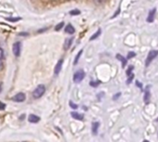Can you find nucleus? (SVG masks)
<instances>
[{
    "label": "nucleus",
    "instance_id": "obj_30",
    "mask_svg": "<svg viewBox=\"0 0 158 142\" xmlns=\"http://www.w3.org/2000/svg\"><path fill=\"white\" fill-rule=\"evenodd\" d=\"M143 142H149V141H148V140H144Z\"/></svg>",
    "mask_w": 158,
    "mask_h": 142
},
{
    "label": "nucleus",
    "instance_id": "obj_23",
    "mask_svg": "<svg viewBox=\"0 0 158 142\" xmlns=\"http://www.w3.org/2000/svg\"><path fill=\"white\" fill-rule=\"evenodd\" d=\"M70 106L72 107L73 109H77V108H78V106L76 105V104H74L73 101H70Z\"/></svg>",
    "mask_w": 158,
    "mask_h": 142
},
{
    "label": "nucleus",
    "instance_id": "obj_24",
    "mask_svg": "<svg viewBox=\"0 0 158 142\" xmlns=\"http://www.w3.org/2000/svg\"><path fill=\"white\" fill-rule=\"evenodd\" d=\"M4 69V62H3V61L1 59H0V72Z\"/></svg>",
    "mask_w": 158,
    "mask_h": 142
},
{
    "label": "nucleus",
    "instance_id": "obj_12",
    "mask_svg": "<svg viewBox=\"0 0 158 142\" xmlns=\"http://www.w3.org/2000/svg\"><path fill=\"white\" fill-rule=\"evenodd\" d=\"M65 33H70V35H73V33H74V26L72 24H68L65 27Z\"/></svg>",
    "mask_w": 158,
    "mask_h": 142
},
{
    "label": "nucleus",
    "instance_id": "obj_14",
    "mask_svg": "<svg viewBox=\"0 0 158 142\" xmlns=\"http://www.w3.org/2000/svg\"><path fill=\"white\" fill-rule=\"evenodd\" d=\"M116 59L122 61V66L123 67L126 66V64H127V59L126 58H124L123 56H121L120 54H116Z\"/></svg>",
    "mask_w": 158,
    "mask_h": 142
},
{
    "label": "nucleus",
    "instance_id": "obj_11",
    "mask_svg": "<svg viewBox=\"0 0 158 142\" xmlns=\"http://www.w3.org/2000/svg\"><path fill=\"white\" fill-rule=\"evenodd\" d=\"M71 115H72V117L74 119H76V120H80L81 121V120L84 119V115L78 113H74V111H73V113H71Z\"/></svg>",
    "mask_w": 158,
    "mask_h": 142
},
{
    "label": "nucleus",
    "instance_id": "obj_16",
    "mask_svg": "<svg viewBox=\"0 0 158 142\" xmlns=\"http://www.w3.org/2000/svg\"><path fill=\"white\" fill-rule=\"evenodd\" d=\"M83 53V49H81L80 51L78 52L77 53V55H76V59H74V65H76L77 63H78V61H79V59H80V57H81V54Z\"/></svg>",
    "mask_w": 158,
    "mask_h": 142
},
{
    "label": "nucleus",
    "instance_id": "obj_26",
    "mask_svg": "<svg viewBox=\"0 0 158 142\" xmlns=\"http://www.w3.org/2000/svg\"><path fill=\"white\" fill-rule=\"evenodd\" d=\"M4 56H5V54H4V51H3V49L1 47H0V59H3L4 58Z\"/></svg>",
    "mask_w": 158,
    "mask_h": 142
},
{
    "label": "nucleus",
    "instance_id": "obj_17",
    "mask_svg": "<svg viewBox=\"0 0 158 142\" xmlns=\"http://www.w3.org/2000/svg\"><path fill=\"white\" fill-rule=\"evenodd\" d=\"M100 84V81H97V82H93V81H91V82L89 83V85H91V87H97Z\"/></svg>",
    "mask_w": 158,
    "mask_h": 142
},
{
    "label": "nucleus",
    "instance_id": "obj_29",
    "mask_svg": "<svg viewBox=\"0 0 158 142\" xmlns=\"http://www.w3.org/2000/svg\"><path fill=\"white\" fill-rule=\"evenodd\" d=\"M1 91H2V84L0 83V92H1Z\"/></svg>",
    "mask_w": 158,
    "mask_h": 142
},
{
    "label": "nucleus",
    "instance_id": "obj_9",
    "mask_svg": "<svg viewBox=\"0 0 158 142\" xmlns=\"http://www.w3.org/2000/svg\"><path fill=\"white\" fill-rule=\"evenodd\" d=\"M150 98H151V94H150V91H149V87L146 88L145 90V94H144V102L146 104H148L150 102Z\"/></svg>",
    "mask_w": 158,
    "mask_h": 142
},
{
    "label": "nucleus",
    "instance_id": "obj_27",
    "mask_svg": "<svg viewBox=\"0 0 158 142\" xmlns=\"http://www.w3.org/2000/svg\"><path fill=\"white\" fill-rule=\"evenodd\" d=\"M119 12H120V7H118V9H117V11H116V13H115V14L114 15V16H112V18H114L115 16H117V14H118Z\"/></svg>",
    "mask_w": 158,
    "mask_h": 142
},
{
    "label": "nucleus",
    "instance_id": "obj_20",
    "mask_svg": "<svg viewBox=\"0 0 158 142\" xmlns=\"http://www.w3.org/2000/svg\"><path fill=\"white\" fill-rule=\"evenodd\" d=\"M133 69H134L133 65H130L129 67V69H127V75H130V74H132V73H131V72H132Z\"/></svg>",
    "mask_w": 158,
    "mask_h": 142
},
{
    "label": "nucleus",
    "instance_id": "obj_10",
    "mask_svg": "<svg viewBox=\"0 0 158 142\" xmlns=\"http://www.w3.org/2000/svg\"><path fill=\"white\" fill-rule=\"evenodd\" d=\"M73 43V38H69V39H66L65 42H64V45H63V47H64V50H68L71 45Z\"/></svg>",
    "mask_w": 158,
    "mask_h": 142
},
{
    "label": "nucleus",
    "instance_id": "obj_18",
    "mask_svg": "<svg viewBox=\"0 0 158 142\" xmlns=\"http://www.w3.org/2000/svg\"><path fill=\"white\" fill-rule=\"evenodd\" d=\"M63 25H64V22H61V23H59L57 26H56L55 30H56V31H60V30H61L63 27Z\"/></svg>",
    "mask_w": 158,
    "mask_h": 142
},
{
    "label": "nucleus",
    "instance_id": "obj_22",
    "mask_svg": "<svg viewBox=\"0 0 158 142\" xmlns=\"http://www.w3.org/2000/svg\"><path fill=\"white\" fill-rule=\"evenodd\" d=\"M135 56H136V54H135L134 52H129V55H127V59H129L131 58H134Z\"/></svg>",
    "mask_w": 158,
    "mask_h": 142
},
{
    "label": "nucleus",
    "instance_id": "obj_2",
    "mask_svg": "<svg viewBox=\"0 0 158 142\" xmlns=\"http://www.w3.org/2000/svg\"><path fill=\"white\" fill-rule=\"evenodd\" d=\"M158 56V50H151L149 52L148 54V57L146 59V61H145V65L146 67L150 65V63L153 61V59H155L156 57Z\"/></svg>",
    "mask_w": 158,
    "mask_h": 142
},
{
    "label": "nucleus",
    "instance_id": "obj_13",
    "mask_svg": "<svg viewBox=\"0 0 158 142\" xmlns=\"http://www.w3.org/2000/svg\"><path fill=\"white\" fill-rule=\"evenodd\" d=\"M100 126V123L98 122H94L92 124V133L94 135H97L98 134V128H99Z\"/></svg>",
    "mask_w": 158,
    "mask_h": 142
},
{
    "label": "nucleus",
    "instance_id": "obj_4",
    "mask_svg": "<svg viewBox=\"0 0 158 142\" xmlns=\"http://www.w3.org/2000/svg\"><path fill=\"white\" fill-rule=\"evenodd\" d=\"M21 42H15L12 46V51L15 57H19L21 55Z\"/></svg>",
    "mask_w": 158,
    "mask_h": 142
},
{
    "label": "nucleus",
    "instance_id": "obj_28",
    "mask_svg": "<svg viewBox=\"0 0 158 142\" xmlns=\"http://www.w3.org/2000/svg\"><path fill=\"white\" fill-rule=\"evenodd\" d=\"M120 96H121V94H120V93H118V94H116V95L114 97V99H117L118 97H120Z\"/></svg>",
    "mask_w": 158,
    "mask_h": 142
},
{
    "label": "nucleus",
    "instance_id": "obj_3",
    "mask_svg": "<svg viewBox=\"0 0 158 142\" xmlns=\"http://www.w3.org/2000/svg\"><path fill=\"white\" fill-rule=\"evenodd\" d=\"M85 72L83 70H79L74 74V83H80V82L85 78Z\"/></svg>",
    "mask_w": 158,
    "mask_h": 142
},
{
    "label": "nucleus",
    "instance_id": "obj_8",
    "mask_svg": "<svg viewBox=\"0 0 158 142\" xmlns=\"http://www.w3.org/2000/svg\"><path fill=\"white\" fill-rule=\"evenodd\" d=\"M62 63H63V59H60V61H58L57 65L55 66V70H54L55 74H59V73L61 72L62 67Z\"/></svg>",
    "mask_w": 158,
    "mask_h": 142
},
{
    "label": "nucleus",
    "instance_id": "obj_7",
    "mask_svg": "<svg viewBox=\"0 0 158 142\" xmlns=\"http://www.w3.org/2000/svg\"><path fill=\"white\" fill-rule=\"evenodd\" d=\"M156 12V9H153L152 10H150L149 15H148V18H147V21L148 22H153L155 21V15Z\"/></svg>",
    "mask_w": 158,
    "mask_h": 142
},
{
    "label": "nucleus",
    "instance_id": "obj_1",
    "mask_svg": "<svg viewBox=\"0 0 158 142\" xmlns=\"http://www.w3.org/2000/svg\"><path fill=\"white\" fill-rule=\"evenodd\" d=\"M45 91H46V87H45V85H39L38 87H37L35 90H33V97L35 99H39L44 95Z\"/></svg>",
    "mask_w": 158,
    "mask_h": 142
},
{
    "label": "nucleus",
    "instance_id": "obj_6",
    "mask_svg": "<svg viewBox=\"0 0 158 142\" xmlns=\"http://www.w3.org/2000/svg\"><path fill=\"white\" fill-rule=\"evenodd\" d=\"M28 121L30 123H32V124H36V123H38L40 121V118L35 114H30L28 117Z\"/></svg>",
    "mask_w": 158,
    "mask_h": 142
},
{
    "label": "nucleus",
    "instance_id": "obj_25",
    "mask_svg": "<svg viewBox=\"0 0 158 142\" xmlns=\"http://www.w3.org/2000/svg\"><path fill=\"white\" fill-rule=\"evenodd\" d=\"M5 109H6V104H4L0 101V110H5Z\"/></svg>",
    "mask_w": 158,
    "mask_h": 142
},
{
    "label": "nucleus",
    "instance_id": "obj_5",
    "mask_svg": "<svg viewBox=\"0 0 158 142\" xmlns=\"http://www.w3.org/2000/svg\"><path fill=\"white\" fill-rule=\"evenodd\" d=\"M26 99V97H25V94L24 93H18V94L15 95L13 98H12V100L15 102H23L24 100Z\"/></svg>",
    "mask_w": 158,
    "mask_h": 142
},
{
    "label": "nucleus",
    "instance_id": "obj_19",
    "mask_svg": "<svg viewBox=\"0 0 158 142\" xmlns=\"http://www.w3.org/2000/svg\"><path fill=\"white\" fill-rule=\"evenodd\" d=\"M106 1V0H93V2L96 4V5H102V4Z\"/></svg>",
    "mask_w": 158,
    "mask_h": 142
},
{
    "label": "nucleus",
    "instance_id": "obj_21",
    "mask_svg": "<svg viewBox=\"0 0 158 142\" xmlns=\"http://www.w3.org/2000/svg\"><path fill=\"white\" fill-rule=\"evenodd\" d=\"M70 14L71 15H79L80 14V11H79L78 9H74V10L70 11Z\"/></svg>",
    "mask_w": 158,
    "mask_h": 142
},
{
    "label": "nucleus",
    "instance_id": "obj_15",
    "mask_svg": "<svg viewBox=\"0 0 158 142\" xmlns=\"http://www.w3.org/2000/svg\"><path fill=\"white\" fill-rule=\"evenodd\" d=\"M100 33H101V30L100 29H99V30H98V31L95 33H94V35L91 36V37H90V38H89V40L90 41H91V40H94V39H96L97 38V37H99L100 35Z\"/></svg>",
    "mask_w": 158,
    "mask_h": 142
}]
</instances>
